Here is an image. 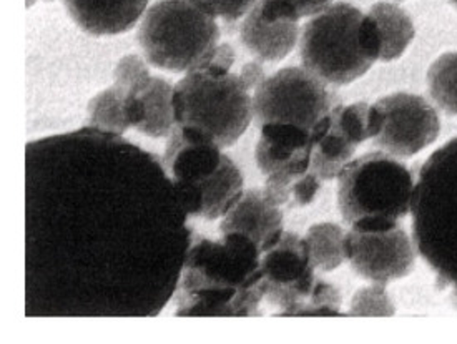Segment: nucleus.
<instances>
[{"instance_id":"1","label":"nucleus","mask_w":457,"mask_h":344,"mask_svg":"<svg viewBox=\"0 0 457 344\" xmlns=\"http://www.w3.org/2000/svg\"><path fill=\"white\" fill-rule=\"evenodd\" d=\"M265 298L262 251L241 233L198 239L187 253L177 316H253Z\"/></svg>"},{"instance_id":"2","label":"nucleus","mask_w":457,"mask_h":344,"mask_svg":"<svg viewBox=\"0 0 457 344\" xmlns=\"http://www.w3.org/2000/svg\"><path fill=\"white\" fill-rule=\"evenodd\" d=\"M411 214L412 239L422 260L457 291V137L421 166Z\"/></svg>"},{"instance_id":"3","label":"nucleus","mask_w":457,"mask_h":344,"mask_svg":"<svg viewBox=\"0 0 457 344\" xmlns=\"http://www.w3.org/2000/svg\"><path fill=\"white\" fill-rule=\"evenodd\" d=\"M416 180L408 166L386 152L351 160L337 177V208L358 231H386L411 214Z\"/></svg>"},{"instance_id":"4","label":"nucleus","mask_w":457,"mask_h":344,"mask_svg":"<svg viewBox=\"0 0 457 344\" xmlns=\"http://www.w3.org/2000/svg\"><path fill=\"white\" fill-rule=\"evenodd\" d=\"M137 38L152 65L188 73L208 62L220 42V27L198 0H158L145 13Z\"/></svg>"},{"instance_id":"5","label":"nucleus","mask_w":457,"mask_h":344,"mask_svg":"<svg viewBox=\"0 0 457 344\" xmlns=\"http://www.w3.org/2000/svg\"><path fill=\"white\" fill-rule=\"evenodd\" d=\"M177 125L196 127L225 148L240 140L253 120V96L233 71L204 65L175 85Z\"/></svg>"},{"instance_id":"6","label":"nucleus","mask_w":457,"mask_h":344,"mask_svg":"<svg viewBox=\"0 0 457 344\" xmlns=\"http://www.w3.org/2000/svg\"><path fill=\"white\" fill-rule=\"evenodd\" d=\"M364 13L346 2H335L303 25V67L331 85L358 80L374 65L361 38Z\"/></svg>"},{"instance_id":"7","label":"nucleus","mask_w":457,"mask_h":344,"mask_svg":"<svg viewBox=\"0 0 457 344\" xmlns=\"http://www.w3.org/2000/svg\"><path fill=\"white\" fill-rule=\"evenodd\" d=\"M328 83L304 67H287L266 77L253 94V119L262 129L268 123H293L312 130L337 107Z\"/></svg>"},{"instance_id":"8","label":"nucleus","mask_w":457,"mask_h":344,"mask_svg":"<svg viewBox=\"0 0 457 344\" xmlns=\"http://www.w3.org/2000/svg\"><path fill=\"white\" fill-rule=\"evenodd\" d=\"M314 270L304 238L289 231L262 253L265 298L279 316H304L320 281Z\"/></svg>"},{"instance_id":"9","label":"nucleus","mask_w":457,"mask_h":344,"mask_svg":"<svg viewBox=\"0 0 457 344\" xmlns=\"http://www.w3.org/2000/svg\"><path fill=\"white\" fill-rule=\"evenodd\" d=\"M225 158L221 147L205 131L175 125L169 135L163 164L187 214H192L198 190L217 175Z\"/></svg>"},{"instance_id":"10","label":"nucleus","mask_w":457,"mask_h":344,"mask_svg":"<svg viewBox=\"0 0 457 344\" xmlns=\"http://www.w3.org/2000/svg\"><path fill=\"white\" fill-rule=\"evenodd\" d=\"M345 253L351 268L364 280L387 285L412 272L416 245L397 225L386 231L349 230Z\"/></svg>"},{"instance_id":"11","label":"nucleus","mask_w":457,"mask_h":344,"mask_svg":"<svg viewBox=\"0 0 457 344\" xmlns=\"http://www.w3.org/2000/svg\"><path fill=\"white\" fill-rule=\"evenodd\" d=\"M385 112V127L374 138V145L396 158H410L433 145L441 120L436 108L414 94H393L378 100Z\"/></svg>"},{"instance_id":"12","label":"nucleus","mask_w":457,"mask_h":344,"mask_svg":"<svg viewBox=\"0 0 457 344\" xmlns=\"http://www.w3.org/2000/svg\"><path fill=\"white\" fill-rule=\"evenodd\" d=\"M300 19L289 2L258 0L241 22V42L260 62H279L300 42Z\"/></svg>"},{"instance_id":"13","label":"nucleus","mask_w":457,"mask_h":344,"mask_svg":"<svg viewBox=\"0 0 457 344\" xmlns=\"http://www.w3.org/2000/svg\"><path fill=\"white\" fill-rule=\"evenodd\" d=\"M254 148L258 168L268 175H287L298 179L310 172L313 137L312 130L293 123H268Z\"/></svg>"},{"instance_id":"14","label":"nucleus","mask_w":457,"mask_h":344,"mask_svg":"<svg viewBox=\"0 0 457 344\" xmlns=\"http://www.w3.org/2000/svg\"><path fill=\"white\" fill-rule=\"evenodd\" d=\"M221 235L241 233L263 253L283 235V212L268 202L262 189L243 191L220 225Z\"/></svg>"},{"instance_id":"15","label":"nucleus","mask_w":457,"mask_h":344,"mask_svg":"<svg viewBox=\"0 0 457 344\" xmlns=\"http://www.w3.org/2000/svg\"><path fill=\"white\" fill-rule=\"evenodd\" d=\"M63 5L87 34L117 36L137 25L148 0H63Z\"/></svg>"},{"instance_id":"16","label":"nucleus","mask_w":457,"mask_h":344,"mask_svg":"<svg viewBox=\"0 0 457 344\" xmlns=\"http://www.w3.org/2000/svg\"><path fill=\"white\" fill-rule=\"evenodd\" d=\"M129 94L138 96L144 108V120L137 130L154 138L169 137L177 125L173 107L175 87H171L169 80L152 75Z\"/></svg>"},{"instance_id":"17","label":"nucleus","mask_w":457,"mask_h":344,"mask_svg":"<svg viewBox=\"0 0 457 344\" xmlns=\"http://www.w3.org/2000/svg\"><path fill=\"white\" fill-rule=\"evenodd\" d=\"M368 13L378 25L383 42L381 62H393L404 55L416 36L410 13L393 2H378Z\"/></svg>"},{"instance_id":"18","label":"nucleus","mask_w":457,"mask_h":344,"mask_svg":"<svg viewBox=\"0 0 457 344\" xmlns=\"http://www.w3.org/2000/svg\"><path fill=\"white\" fill-rule=\"evenodd\" d=\"M346 231L337 223H318L304 235L310 258L316 270L335 272L346 260L345 253Z\"/></svg>"},{"instance_id":"19","label":"nucleus","mask_w":457,"mask_h":344,"mask_svg":"<svg viewBox=\"0 0 457 344\" xmlns=\"http://www.w3.org/2000/svg\"><path fill=\"white\" fill-rule=\"evenodd\" d=\"M356 148V145L348 142L329 127L325 135L314 140L310 172L316 173L323 181L337 179L343 168L353 160Z\"/></svg>"},{"instance_id":"20","label":"nucleus","mask_w":457,"mask_h":344,"mask_svg":"<svg viewBox=\"0 0 457 344\" xmlns=\"http://www.w3.org/2000/svg\"><path fill=\"white\" fill-rule=\"evenodd\" d=\"M125 96L127 92L115 85L94 96L87 108L90 129L117 137L125 135V131L130 129L125 115Z\"/></svg>"},{"instance_id":"21","label":"nucleus","mask_w":457,"mask_h":344,"mask_svg":"<svg viewBox=\"0 0 457 344\" xmlns=\"http://www.w3.org/2000/svg\"><path fill=\"white\" fill-rule=\"evenodd\" d=\"M428 90L436 105L457 117V50L434 60L428 71Z\"/></svg>"},{"instance_id":"22","label":"nucleus","mask_w":457,"mask_h":344,"mask_svg":"<svg viewBox=\"0 0 457 344\" xmlns=\"http://www.w3.org/2000/svg\"><path fill=\"white\" fill-rule=\"evenodd\" d=\"M368 113H370V105L364 102H356L351 105L337 104L329 113L331 130L337 131L353 145L360 147L362 142L370 140Z\"/></svg>"},{"instance_id":"23","label":"nucleus","mask_w":457,"mask_h":344,"mask_svg":"<svg viewBox=\"0 0 457 344\" xmlns=\"http://www.w3.org/2000/svg\"><path fill=\"white\" fill-rule=\"evenodd\" d=\"M396 313L395 303L387 295L386 285L373 283L364 286L351 298V316H393Z\"/></svg>"},{"instance_id":"24","label":"nucleus","mask_w":457,"mask_h":344,"mask_svg":"<svg viewBox=\"0 0 457 344\" xmlns=\"http://www.w3.org/2000/svg\"><path fill=\"white\" fill-rule=\"evenodd\" d=\"M150 77H152V73H150V69H148L144 57H140L137 54H129L120 59L113 71V82H115L113 85L129 94L130 90L142 85Z\"/></svg>"},{"instance_id":"25","label":"nucleus","mask_w":457,"mask_h":344,"mask_svg":"<svg viewBox=\"0 0 457 344\" xmlns=\"http://www.w3.org/2000/svg\"><path fill=\"white\" fill-rule=\"evenodd\" d=\"M215 17H221L227 22L240 21L252 11L258 0H198Z\"/></svg>"},{"instance_id":"26","label":"nucleus","mask_w":457,"mask_h":344,"mask_svg":"<svg viewBox=\"0 0 457 344\" xmlns=\"http://www.w3.org/2000/svg\"><path fill=\"white\" fill-rule=\"evenodd\" d=\"M321 181L323 180L313 172H306L304 175L295 180L291 187V202H295L293 206H306L313 203L318 191L321 189Z\"/></svg>"},{"instance_id":"27","label":"nucleus","mask_w":457,"mask_h":344,"mask_svg":"<svg viewBox=\"0 0 457 344\" xmlns=\"http://www.w3.org/2000/svg\"><path fill=\"white\" fill-rule=\"evenodd\" d=\"M296 179H291L287 175H268L266 177L265 187L262 189L266 200L275 205V206H283L291 202V187L293 181Z\"/></svg>"},{"instance_id":"28","label":"nucleus","mask_w":457,"mask_h":344,"mask_svg":"<svg viewBox=\"0 0 457 344\" xmlns=\"http://www.w3.org/2000/svg\"><path fill=\"white\" fill-rule=\"evenodd\" d=\"M240 82L245 85V88L248 92H254L262 83L265 82L266 73L262 62H248L241 67L240 73H238Z\"/></svg>"},{"instance_id":"29","label":"nucleus","mask_w":457,"mask_h":344,"mask_svg":"<svg viewBox=\"0 0 457 344\" xmlns=\"http://www.w3.org/2000/svg\"><path fill=\"white\" fill-rule=\"evenodd\" d=\"M235 60H237L235 48L231 47L229 44H218L205 65H210L218 71H231V67L235 65Z\"/></svg>"},{"instance_id":"30","label":"nucleus","mask_w":457,"mask_h":344,"mask_svg":"<svg viewBox=\"0 0 457 344\" xmlns=\"http://www.w3.org/2000/svg\"><path fill=\"white\" fill-rule=\"evenodd\" d=\"M289 2L298 13L300 17H313L316 13L325 11L328 5H331L333 0H285Z\"/></svg>"},{"instance_id":"31","label":"nucleus","mask_w":457,"mask_h":344,"mask_svg":"<svg viewBox=\"0 0 457 344\" xmlns=\"http://www.w3.org/2000/svg\"><path fill=\"white\" fill-rule=\"evenodd\" d=\"M37 0H27V7H30L32 4H36ZM52 2V0H50Z\"/></svg>"},{"instance_id":"32","label":"nucleus","mask_w":457,"mask_h":344,"mask_svg":"<svg viewBox=\"0 0 457 344\" xmlns=\"http://www.w3.org/2000/svg\"><path fill=\"white\" fill-rule=\"evenodd\" d=\"M451 2H453V4H454V5L457 7V0H451Z\"/></svg>"}]
</instances>
